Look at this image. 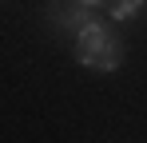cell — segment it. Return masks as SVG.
Listing matches in <instances>:
<instances>
[{"label": "cell", "instance_id": "6da1fadb", "mask_svg": "<svg viewBox=\"0 0 147 143\" xmlns=\"http://www.w3.org/2000/svg\"><path fill=\"white\" fill-rule=\"evenodd\" d=\"M107 40H111V36H107V28L92 16L88 24H80V28H76V60H80L84 68H92V64H96V56L103 52V44H107Z\"/></svg>", "mask_w": 147, "mask_h": 143}, {"label": "cell", "instance_id": "7a4b0ae2", "mask_svg": "<svg viewBox=\"0 0 147 143\" xmlns=\"http://www.w3.org/2000/svg\"><path fill=\"white\" fill-rule=\"evenodd\" d=\"M92 20V8L80 4V0H52V24L60 28H80V24Z\"/></svg>", "mask_w": 147, "mask_h": 143}, {"label": "cell", "instance_id": "3957f363", "mask_svg": "<svg viewBox=\"0 0 147 143\" xmlns=\"http://www.w3.org/2000/svg\"><path fill=\"white\" fill-rule=\"evenodd\" d=\"M139 8H143V0H111L107 16H111V20H135Z\"/></svg>", "mask_w": 147, "mask_h": 143}, {"label": "cell", "instance_id": "277c9868", "mask_svg": "<svg viewBox=\"0 0 147 143\" xmlns=\"http://www.w3.org/2000/svg\"><path fill=\"white\" fill-rule=\"evenodd\" d=\"M115 64H119V44H115V40H107L92 68H96V72H115Z\"/></svg>", "mask_w": 147, "mask_h": 143}, {"label": "cell", "instance_id": "5b68a950", "mask_svg": "<svg viewBox=\"0 0 147 143\" xmlns=\"http://www.w3.org/2000/svg\"><path fill=\"white\" fill-rule=\"evenodd\" d=\"M80 4H88V8H99V4H103V0H80Z\"/></svg>", "mask_w": 147, "mask_h": 143}]
</instances>
